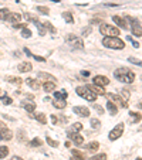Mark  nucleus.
Instances as JSON below:
<instances>
[{
    "label": "nucleus",
    "instance_id": "nucleus-1",
    "mask_svg": "<svg viewBox=\"0 0 142 160\" xmlns=\"http://www.w3.org/2000/svg\"><path fill=\"white\" fill-rule=\"evenodd\" d=\"M114 77L118 81H121V82L132 84L134 80H135V74L131 70H128V68H118V70L114 71Z\"/></svg>",
    "mask_w": 142,
    "mask_h": 160
},
{
    "label": "nucleus",
    "instance_id": "nucleus-2",
    "mask_svg": "<svg viewBox=\"0 0 142 160\" xmlns=\"http://www.w3.org/2000/svg\"><path fill=\"white\" fill-rule=\"evenodd\" d=\"M102 45L107 47V48H112V50H122L125 47V43L118 37L105 36L104 40H102Z\"/></svg>",
    "mask_w": 142,
    "mask_h": 160
},
{
    "label": "nucleus",
    "instance_id": "nucleus-3",
    "mask_svg": "<svg viewBox=\"0 0 142 160\" xmlns=\"http://www.w3.org/2000/svg\"><path fill=\"white\" fill-rule=\"evenodd\" d=\"M75 92H77L78 97L84 98V99L90 101V102H94L95 99H97V93L94 92V91L90 88V85H82V87H78L77 89H75Z\"/></svg>",
    "mask_w": 142,
    "mask_h": 160
},
{
    "label": "nucleus",
    "instance_id": "nucleus-4",
    "mask_svg": "<svg viewBox=\"0 0 142 160\" xmlns=\"http://www.w3.org/2000/svg\"><path fill=\"white\" fill-rule=\"evenodd\" d=\"M65 41H67L68 45H70L71 48H74V50H82V48H84L82 40L78 36H75V34H68V36L65 37Z\"/></svg>",
    "mask_w": 142,
    "mask_h": 160
},
{
    "label": "nucleus",
    "instance_id": "nucleus-5",
    "mask_svg": "<svg viewBox=\"0 0 142 160\" xmlns=\"http://www.w3.org/2000/svg\"><path fill=\"white\" fill-rule=\"evenodd\" d=\"M100 31L101 34L104 36H111V37H118L119 34V28L115 26H111V24H107V23H102L100 26Z\"/></svg>",
    "mask_w": 142,
    "mask_h": 160
},
{
    "label": "nucleus",
    "instance_id": "nucleus-6",
    "mask_svg": "<svg viewBox=\"0 0 142 160\" xmlns=\"http://www.w3.org/2000/svg\"><path fill=\"white\" fill-rule=\"evenodd\" d=\"M125 19L129 21V23H131L132 34L136 36V37H142V27H141V24H139V21L136 20L135 17H132V16H128V17H125Z\"/></svg>",
    "mask_w": 142,
    "mask_h": 160
},
{
    "label": "nucleus",
    "instance_id": "nucleus-7",
    "mask_svg": "<svg viewBox=\"0 0 142 160\" xmlns=\"http://www.w3.org/2000/svg\"><path fill=\"white\" fill-rule=\"evenodd\" d=\"M105 97L108 98V101L114 102L115 105H119V106H122V108H128V103H126V101L122 99L119 95H115V93L109 92V93H105Z\"/></svg>",
    "mask_w": 142,
    "mask_h": 160
},
{
    "label": "nucleus",
    "instance_id": "nucleus-8",
    "mask_svg": "<svg viewBox=\"0 0 142 160\" xmlns=\"http://www.w3.org/2000/svg\"><path fill=\"white\" fill-rule=\"evenodd\" d=\"M122 133H124V123H118L109 132L108 137H109V140H117L122 136Z\"/></svg>",
    "mask_w": 142,
    "mask_h": 160
},
{
    "label": "nucleus",
    "instance_id": "nucleus-9",
    "mask_svg": "<svg viewBox=\"0 0 142 160\" xmlns=\"http://www.w3.org/2000/svg\"><path fill=\"white\" fill-rule=\"evenodd\" d=\"M13 137V133L9 128H6L2 122H0V140H10Z\"/></svg>",
    "mask_w": 142,
    "mask_h": 160
},
{
    "label": "nucleus",
    "instance_id": "nucleus-10",
    "mask_svg": "<svg viewBox=\"0 0 142 160\" xmlns=\"http://www.w3.org/2000/svg\"><path fill=\"white\" fill-rule=\"evenodd\" d=\"M68 137H70L77 146H81V145L84 143V137L80 135V132H68Z\"/></svg>",
    "mask_w": 142,
    "mask_h": 160
},
{
    "label": "nucleus",
    "instance_id": "nucleus-11",
    "mask_svg": "<svg viewBox=\"0 0 142 160\" xmlns=\"http://www.w3.org/2000/svg\"><path fill=\"white\" fill-rule=\"evenodd\" d=\"M112 20H114V23L117 24V26L121 27V28H124V30L129 28L128 20H126V19H124V17H121V16H114V17H112Z\"/></svg>",
    "mask_w": 142,
    "mask_h": 160
},
{
    "label": "nucleus",
    "instance_id": "nucleus-12",
    "mask_svg": "<svg viewBox=\"0 0 142 160\" xmlns=\"http://www.w3.org/2000/svg\"><path fill=\"white\" fill-rule=\"evenodd\" d=\"M92 82H94V85H97V87H107L109 84V80L107 77H104V75H97V77H94V80H92Z\"/></svg>",
    "mask_w": 142,
    "mask_h": 160
},
{
    "label": "nucleus",
    "instance_id": "nucleus-13",
    "mask_svg": "<svg viewBox=\"0 0 142 160\" xmlns=\"http://www.w3.org/2000/svg\"><path fill=\"white\" fill-rule=\"evenodd\" d=\"M73 112L78 116H82V118H88L90 116V109L85 106H74L73 108Z\"/></svg>",
    "mask_w": 142,
    "mask_h": 160
},
{
    "label": "nucleus",
    "instance_id": "nucleus-14",
    "mask_svg": "<svg viewBox=\"0 0 142 160\" xmlns=\"http://www.w3.org/2000/svg\"><path fill=\"white\" fill-rule=\"evenodd\" d=\"M20 20H21V14L20 13H10L6 21H9V23H11L14 26V24L20 23Z\"/></svg>",
    "mask_w": 142,
    "mask_h": 160
},
{
    "label": "nucleus",
    "instance_id": "nucleus-15",
    "mask_svg": "<svg viewBox=\"0 0 142 160\" xmlns=\"http://www.w3.org/2000/svg\"><path fill=\"white\" fill-rule=\"evenodd\" d=\"M37 78H38V80H43L44 82H47V81L55 82V77H54V75H51V74H47V72H38V74H37Z\"/></svg>",
    "mask_w": 142,
    "mask_h": 160
},
{
    "label": "nucleus",
    "instance_id": "nucleus-16",
    "mask_svg": "<svg viewBox=\"0 0 142 160\" xmlns=\"http://www.w3.org/2000/svg\"><path fill=\"white\" fill-rule=\"evenodd\" d=\"M26 82H27V85L33 91L40 89V81H38V80H34V78H27V80H26Z\"/></svg>",
    "mask_w": 142,
    "mask_h": 160
},
{
    "label": "nucleus",
    "instance_id": "nucleus-17",
    "mask_svg": "<svg viewBox=\"0 0 142 160\" xmlns=\"http://www.w3.org/2000/svg\"><path fill=\"white\" fill-rule=\"evenodd\" d=\"M31 68H33V65H31L30 63H21V64H19L17 70L20 71V72H30Z\"/></svg>",
    "mask_w": 142,
    "mask_h": 160
},
{
    "label": "nucleus",
    "instance_id": "nucleus-18",
    "mask_svg": "<svg viewBox=\"0 0 142 160\" xmlns=\"http://www.w3.org/2000/svg\"><path fill=\"white\" fill-rule=\"evenodd\" d=\"M107 109H108V112L112 115V116L118 114V106H117L114 102H111V101H108V102H107Z\"/></svg>",
    "mask_w": 142,
    "mask_h": 160
},
{
    "label": "nucleus",
    "instance_id": "nucleus-19",
    "mask_svg": "<svg viewBox=\"0 0 142 160\" xmlns=\"http://www.w3.org/2000/svg\"><path fill=\"white\" fill-rule=\"evenodd\" d=\"M53 106L57 108V109H64V108L67 106V102H65V99H57V98H54Z\"/></svg>",
    "mask_w": 142,
    "mask_h": 160
},
{
    "label": "nucleus",
    "instance_id": "nucleus-20",
    "mask_svg": "<svg viewBox=\"0 0 142 160\" xmlns=\"http://www.w3.org/2000/svg\"><path fill=\"white\" fill-rule=\"evenodd\" d=\"M33 24L37 27V30H38V33H40V36H46V34H47V30H46V27H44V23H41V21L36 20Z\"/></svg>",
    "mask_w": 142,
    "mask_h": 160
},
{
    "label": "nucleus",
    "instance_id": "nucleus-21",
    "mask_svg": "<svg viewBox=\"0 0 142 160\" xmlns=\"http://www.w3.org/2000/svg\"><path fill=\"white\" fill-rule=\"evenodd\" d=\"M100 147V143L98 142H90L88 145H85V149L88 150V152H97Z\"/></svg>",
    "mask_w": 142,
    "mask_h": 160
},
{
    "label": "nucleus",
    "instance_id": "nucleus-22",
    "mask_svg": "<svg viewBox=\"0 0 142 160\" xmlns=\"http://www.w3.org/2000/svg\"><path fill=\"white\" fill-rule=\"evenodd\" d=\"M43 88H44V91H46V92H53V91L55 89V82L47 81V82H44Z\"/></svg>",
    "mask_w": 142,
    "mask_h": 160
},
{
    "label": "nucleus",
    "instance_id": "nucleus-23",
    "mask_svg": "<svg viewBox=\"0 0 142 160\" xmlns=\"http://www.w3.org/2000/svg\"><path fill=\"white\" fill-rule=\"evenodd\" d=\"M34 119L38 120V122H40V123H43V125L47 123V118H46V114H41V112L34 114Z\"/></svg>",
    "mask_w": 142,
    "mask_h": 160
},
{
    "label": "nucleus",
    "instance_id": "nucleus-24",
    "mask_svg": "<svg viewBox=\"0 0 142 160\" xmlns=\"http://www.w3.org/2000/svg\"><path fill=\"white\" fill-rule=\"evenodd\" d=\"M129 115H131V123H138V122H141V119H142V116H141V114H135V112H129Z\"/></svg>",
    "mask_w": 142,
    "mask_h": 160
},
{
    "label": "nucleus",
    "instance_id": "nucleus-25",
    "mask_svg": "<svg viewBox=\"0 0 142 160\" xmlns=\"http://www.w3.org/2000/svg\"><path fill=\"white\" fill-rule=\"evenodd\" d=\"M68 97V92L67 91H55L54 92V98H57V99H65V98Z\"/></svg>",
    "mask_w": 142,
    "mask_h": 160
},
{
    "label": "nucleus",
    "instance_id": "nucleus-26",
    "mask_svg": "<svg viewBox=\"0 0 142 160\" xmlns=\"http://www.w3.org/2000/svg\"><path fill=\"white\" fill-rule=\"evenodd\" d=\"M6 81L10 84H16V85H21V84H23V80L19 77H7Z\"/></svg>",
    "mask_w": 142,
    "mask_h": 160
},
{
    "label": "nucleus",
    "instance_id": "nucleus-27",
    "mask_svg": "<svg viewBox=\"0 0 142 160\" xmlns=\"http://www.w3.org/2000/svg\"><path fill=\"white\" fill-rule=\"evenodd\" d=\"M90 88H91L92 91H94L97 95H105V91L102 87H97V85H90Z\"/></svg>",
    "mask_w": 142,
    "mask_h": 160
},
{
    "label": "nucleus",
    "instance_id": "nucleus-28",
    "mask_svg": "<svg viewBox=\"0 0 142 160\" xmlns=\"http://www.w3.org/2000/svg\"><path fill=\"white\" fill-rule=\"evenodd\" d=\"M23 108L27 110V112H34V109H36V103H34V102L23 103Z\"/></svg>",
    "mask_w": 142,
    "mask_h": 160
},
{
    "label": "nucleus",
    "instance_id": "nucleus-29",
    "mask_svg": "<svg viewBox=\"0 0 142 160\" xmlns=\"http://www.w3.org/2000/svg\"><path fill=\"white\" fill-rule=\"evenodd\" d=\"M63 17H64V20L67 21L68 24H73V23H74V19H73V14H71L70 11H64V13H63Z\"/></svg>",
    "mask_w": 142,
    "mask_h": 160
},
{
    "label": "nucleus",
    "instance_id": "nucleus-30",
    "mask_svg": "<svg viewBox=\"0 0 142 160\" xmlns=\"http://www.w3.org/2000/svg\"><path fill=\"white\" fill-rule=\"evenodd\" d=\"M11 11H9V9H0V20H7V17Z\"/></svg>",
    "mask_w": 142,
    "mask_h": 160
},
{
    "label": "nucleus",
    "instance_id": "nucleus-31",
    "mask_svg": "<svg viewBox=\"0 0 142 160\" xmlns=\"http://www.w3.org/2000/svg\"><path fill=\"white\" fill-rule=\"evenodd\" d=\"M81 130H82V123H80V122H75V123H73L70 132H81Z\"/></svg>",
    "mask_w": 142,
    "mask_h": 160
},
{
    "label": "nucleus",
    "instance_id": "nucleus-32",
    "mask_svg": "<svg viewBox=\"0 0 142 160\" xmlns=\"http://www.w3.org/2000/svg\"><path fill=\"white\" fill-rule=\"evenodd\" d=\"M7 154H9V147L7 146H0V159H4Z\"/></svg>",
    "mask_w": 142,
    "mask_h": 160
},
{
    "label": "nucleus",
    "instance_id": "nucleus-33",
    "mask_svg": "<svg viewBox=\"0 0 142 160\" xmlns=\"http://www.w3.org/2000/svg\"><path fill=\"white\" fill-rule=\"evenodd\" d=\"M44 27H46V30H48L51 34H54V33H57V30H55L54 27H53V24L50 23V21H46L44 23Z\"/></svg>",
    "mask_w": 142,
    "mask_h": 160
},
{
    "label": "nucleus",
    "instance_id": "nucleus-34",
    "mask_svg": "<svg viewBox=\"0 0 142 160\" xmlns=\"http://www.w3.org/2000/svg\"><path fill=\"white\" fill-rule=\"evenodd\" d=\"M23 16H24V19H26V20L31 21V23H34V21H36V20H38L37 17L34 16V14H31V13H24Z\"/></svg>",
    "mask_w": 142,
    "mask_h": 160
},
{
    "label": "nucleus",
    "instance_id": "nucleus-35",
    "mask_svg": "<svg viewBox=\"0 0 142 160\" xmlns=\"http://www.w3.org/2000/svg\"><path fill=\"white\" fill-rule=\"evenodd\" d=\"M36 10H37L38 13H41V14H46V16L50 13V9H48V7H44V6H37Z\"/></svg>",
    "mask_w": 142,
    "mask_h": 160
},
{
    "label": "nucleus",
    "instance_id": "nucleus-36",
    "mask_svg": "<svg viewBox=\"0 0 142 160\" xmlns=\"http://www.w3.org/2000/svg\"><path fill=\"white\" fill-rule=\"evenodd\" d=\"M46 142H47V143H48V145H50V146H51V147H57V146H58V142H57V140H54V139H51V137H50V136H47V137H46Z\"/></svg>",
    "mask_w": 142,
    "mask_h": 160
},
{
    "label": "nucleus",
    "instance_id": "nucleus-37",
    "mask_svg": "<svg viewBox=\"0 0 142 160\" xmlns=\"http://www.w3.org/2000/svg\"><path fill=\"white\" fill-rule=\"evenodd\" d=\"M21 36H23L24 38H30V37H31V31L24 27V28H21Z\"/></svg>",
    "mask_w": 142,
    "mask_h": 160
},
{
    "label": "nucleus",
    "instance_id": "nucleus-38",
    "mask_svg": "<svg viewBox=\"0 0 142 160\" xmlns=\"http://www.w3.org/2000/svg\"><path fill=\"white\" fill-rule=\"evenodd\" d=\"M41 145H43V142H41L40 139H33L30 142V146L31 147H38V146H41Z\"/></svg>",
    "mask_w": 142,
    "mask_h": 160
},
{
    "label": "nucleus",
    "instance_id": "nucleus-39",
    "mask_svg": "<svg viewBox=\"0 0 142 160\" xmlns=\"http://www.w3.org/2000/svg\"><path fill=\"white\" fill-rule=\"evenodd\" d=\"M91 160H107V154H105V153L95 154V156H92V157H91Z\"/></svg>",
    "mask_w": 142,
    "mask_h": 160
},
{
    "label": "nucleus",
    "instance_id": "nucleus-40",
    "mask_svg": "<svg viewBox=\"0 0 142 160\" xmlns=\"http://www.w3.org/2000/svg\"><path fill=\"white\" fill-rule=\"evenodd\" d=\"M128 61L131 64H135V65H138V67H142V61L141 60H136V58H134V57H129Z\"/></svg>",
    "mask_w": 142,
    "mask_h": 160
},
{
    "label": "nucleus",
    "instance_id": "nucleus-41",
    "mask_svg": "<svg viewBox=\"0 0 142 160\" xmlns=\"http://www.w3.org/2000/svg\"><path fill=\"white\" fill-rule=\"evenodd\" d=\"M71 153H73V156H75V157H80V159H84V154L80 152V150H77V149H73L71 150Z\"/></svg>",
    "mask_w": 142,
    "mask_h": 160
},
{
    "label": "nucleus",
    "instance_id": "nucleus-42",
    "mask_svg": "<svg viewBox=\"0 0 142 160\" xmlns=\"http://www.w3.org/2000/svg\"><path fill=\"white\" fill-rule=\"evenodd\" d=\"M121 95H122V99H124V98H125V101L129 99V91L125 89V88H124V89H121Z\"/></svg>",
    "mask_w": 142,
    "mask_h": 160
},
{
    "label": "nucleus",
    "instance_id": "nucleus-43",
    "mask_svg": "<svg viewBox=\"0 0 142 160\" xmlns=\"http://www.w3.org/2000/svg\"><path fill=\"white\" fill-rule=\"evenodd\" d=\"M0 102H3L4 105H10L11 103V99L9 97H0Z\"/></svg>",
    "mask_w": 142,
    "mask_h": 160
},
{
    "label": "nucleus",
    "instance_id": "nucleus-44",
    "mask_svg": "<svg viewBox=\"0 0 142 160\" xmlns=\"http://www.w3.org/2000/svg\"><path fill=\"white\" fill-rule=\"evenodd\" d=\"M100 125H101V123H100V120H98V119H91V126L94 128V129H98Z\"/></svg>",
    "mask_w": 142,
    "mask_h": 160
},
{
    "label": "nucleus",
    "instance_id": "nucleus-45",
    "mask_svg": "<svg viewBox=\"0 0 142 160\" xmlns=\"http://www.w3.org/2000/svg\"><path fill=\"white\" fill-rule=\"evenodd\" d=\"M91 27H85L84 30H82V36L84 37H87V36H90V33H91Z\"/></svg>",
    "mask_w": 142,
    "mask_h": 160
},
{
    "label": "nucleus",
    "instance_id": "nucleus-46",
    "mask_svg": "<svg viewBox=\"0 0 142 160\" xmlns=\"http://www.w3.org/2000/svg\"><path fill=\"white\" fill-rule=\"evenodd\" d=\"M128 40H129V41H131V43H132V45L135 47V48H138V47H139V44H138V43H136V41H134V40H132L131 37H128Z\"/></svg>",
    "mask_w": 142,
    "mask_h": 160
},
{
    "label": "nucleus",
    "instance_id": "nucleus-47",
    "mask_svg": "<svg viewBox=\"0 0 142 160\" xmlns=\"http://www.w3.org/2000/svg\"><path fill=\"white\" fill-rule=\"evenodd\" d=\"M51 120H53V123H54V125L58 123V118L55 116V115H53V116H51Z\"/></svg>",
    "mask_w": 142,
    "mask_h": 160
},
{
    "label": "nucleus",
    "instance_id": "nucleus-48",
    "mask_svg": "<svg viewBox=\"0 0 142 160\" xmlns=\"http://www.w3.org/2000/svg\"><path fill=\"white\" fill-rule=\"evenodd\" d=\"M95 109H97V110H98V112H100V114H102V112H104V109H102V108L101 106H98V105H95Z\"/></svg>",
    "mask_w": 142,
    "mask_h": 160
},
{
    "label": "nucleus",
    "instance_id": "nucleus-49",
    "mask_svg": "<svg viewBox=\"0 0 142 160\" xmlns=\"http://www.w3.org/2000/svg\"><path fill=\"white\" fill-rule=\"evenodd\" d=\"M91 23L92 24H100V23H102V21L98 20V19H94V20H91Z\"/></svg>",
    "mask_w": 142,
    "mask_h": 160
},
{
    "label": "nucleus",
    "instance_id": "nucleus-50",
    "mask_svg": "<svg viewBox=\"0 0 142 160\" xmlns=\"http://www.w3.org/2000/svg\"><path fill=\"white\" fill-rule=\"evenodd\" d=\"M10 160H23V159H21L20 156H13V157H11V159H10Z\"/></svg>",
    "mask_w": 142,
    "mask_h": 160
},
{
    "label": "nucleus",
    "instance_id": "nucleus-51",
    "mask_svg": "<svg viewBox=\"0 0 142 160\" xmlns=\"http://www.w3.org/2000/svg\"><path fill=\"white\" fill-rule=\"evenodd\" d=\"M70 160H84V159H80V157H75V156H73Z\"/></svg>",
    "mask_w": 142,
    "mask_h": 160
},
{
    "label": "nucleus",
    "instance_id": "nucleus-52",
    "mask_svg": "<svg viewBox=\"0 0 142 160\" xmlns=\"http://www.w3.org/2000/svg\"><path fill=\"white\" fill-rule=\"evenodd\" d=\"M71 146V143H70V142H68V140H67V142H65V147H70Z\"/></svg>",
    "mask_w": 142,
    "mask_h": 160
},
{
    "label": "nucleus",
    "instance_id": "nucleus-53",
    "mask_svg": "<svg viewBox=\"0 0 142 160\" xmlns=\"http://www.w3.org/2000/svg\"><path fill=\"white\" fill-rule=\"evenodd\" d=\"M136 160H142V157H138V159H136Z\"/></svg>",
    "mask_w": 142,
    "mask_h": 160
}]
</instances>
